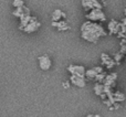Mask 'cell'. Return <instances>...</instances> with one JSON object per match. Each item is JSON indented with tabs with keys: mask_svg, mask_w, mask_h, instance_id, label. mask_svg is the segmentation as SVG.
Returning a JSON list of instances; mask_svg holds the SVG:
<instances>
[{
	"mask_svg": "<svg viewBox=\"0 0 126 117\" xmlns=\"http://www.w3.org/2000/svg\"><path fill=\"white\" fill-rule=\"evenodd\" d=\"M81 32H82L83 39L89 42H92V43H96L101 37L106 35L104 28L101 24L92 21L84 22L82 24V27H81Z\"/></svg>",
	"mask_w": 126,
	"mask_h": 117,
	"instance_id": "6da1fadb",
	"label": "cell"
},
{
	"mask_svg": "<svg viewBox=\"0 0 126 117\" xmlns=\"http://www.w3.org/2000/svg\"><path fill=\"white\" fill-rule=\"evenodd\" d=\"M85 18H86L89 21H105L106 20V17H105L104 12L102 11V9H93L91 10L89 13L85 15Z\"/></svg>",
	"mask_w": 126,
	"mask_h": 117,
	"instance_id": "7a4b0ae2",
	"label": "cell"
},
{
	"mask_svg": "<svg viewBox=\"0 0 126 117\" xmlns=\"http://www.w3.org/2000/svg\"><path fill=\"white\" fill-rule=\"evenodd\" d=\"M67 71L71 73V75H76L80 77H85V67L82 65H74V64H70L67 66Z\"/></svg>",
	"mask_w": 126,
	"mask_h": 117,
	"instance_id": "3957f363",
	"label": "cell"
},
{
	"mask_svg": "<svg viewBox=\"0 0 126 117\" xmlns=\"http://www.w3.org/2000/svg\"><path fill=\"white\" fill-rule=\"evenodd\" d=\"M82 6L86 11H91L93 9H102L103 6L97 0H82Z\"/></svg>",
	"mask_w": 126,
	"mask_h": 117,
	"instance_id": "277c9868",
	"label": "cell"
},
{
	"mask_svg": "<svg viewBox=\"0 0 126 117\" xmlns=\"http://www.w3.org/2000/svg\"><path fill=\"white\" fill-rule=\"evenodd\" d=\"M38 60H39V66L41 70H43V71H48L49 69L51 67V58H49V55L44 54V55H41V57L38 58Z\"/></svg>",
	"mask_w": 126,
	"mask_h": 117,
	"instance_id": "5b68a950",
	"label": "cell"
},
{
	"mask_svg": "<svg viewBox=\"0 0 126 117\" xmlns=\"http://www.w3.org/2000/svg\"><path fill=\"white\" fill-rule=\"evenodd\" d=\"M109 31L110 34H118L121 32V28H122V23L117 22L116 20H111L109 22Z\"/></svg>",
	"mask_w": 126,
	"mask_h": 117,
	"instance_id": "8992f818",
	"label": "cell"
},
{
	"mask_svg": "<svg viewBox=\"0 0 126 117\" xmlns=\"http://www.w3.org/2000/svg\"><path fill=\"white\" fill-rule=\"evenodd\" d=\"M101 60H102V64H104L105 66H106V69H109V70H111L112 67L116 64L114 58H112L110 55H107L106 53H102V54H101Z\"/></svg>",
	"mask_w": 126,
	"mask_h": 117,
	"instance_id": "52a82bcc",
	"label": "cell"
},
{
	"mask_svg": "<svg viewBox=\"0 0 126 117\" xmlns=\"http://www.w3.org/2000/svg\"><path fill=\"white\" fill-rule=\"evenodd\" d=\"M70 82H71L73 85L78 86V87H84L85 85H86L85 77H80V76H76V75H71V77H70Z\"/></svg>",
	"mask_w": 126,
	"mask_h": 117,
	"instance_id": "ba28073f",
	"label": "cell"
},
{
	"mask_svg": "<svg viewBox=\"0 0 126 117\" xmlns=\"http://www.w3.org/2000/svg\"><path fill=\"white\" fill-rule=\"evenodd\" d=\"M116 78H117V74L116 73H111L109 74V75H106V77H105L104 82H103V84L105 85V86H110L113 88L114 86H115V81Z\"/></svg>",
	"mask_w": 126,
	"mask_h": 117,
	"instance_id": "9c48e42d",
	"label": "cell"
},
{
	"mask_svg": "<svg viewBox=\"0 0 126 117\" xmlns=\"http://www.w3.org/2000/svg\"><path fill=\"white\" fill-rule=\"evenodd\" d=\"M40 26H41V23H40L39 21L30 22V23H29L28 26H27L26 28L23 29V31H24V32H27V33H31V32H34V31H37L38 29L40 28Z\"/></svg>",
	"mask_w": 126,
	"mask_h": 117,
	"instance_id": "30bf717a",
	"label": "cell"
},
{
	"mask_svg": "<svg viewBox=\"0 0 126 117\" xmlns=\"http://www.w3.org/2000/svg\"><path fill=\"white\" fill-rule=\"evenodd\" d=\"M62 13L63 11H61L60 9H55L54 11H53V13L51 15V20H52V22H59L61 21V18H62Z\"/></svg>",
	"mask_w": 126,
	"mask_h": 117,
	"instance_id": "8fae6325",
	"label": "cell"
},
{
	"mask_svg": "<svg viewBox=\"0 0 126 117\" xmlns=\"http://www.w3.org/2000/svg\"><path fill=\"white\" fill-rule=\"evenodd\" d=\"M94 92H95L96 95L101 96L104 93V84H102V83H96L95 86H94Z\"/></svg>",
	"mask_w": 126,
	"mask_h": 117,
	"instance_id": "7c38bea8",
	"label": "cell"
},
{
	"mask_svg": "<svg viewBox=\"0 0 126 117\" xmlns=\"http://www.w3.org/2000/svg\"><path fill=\"white\" fill-rule=\"evenodd\" d=\"M113 95H114V98H115L116 103H121V102H123V101H125V95L123 93H121V92H118V91L114 92Z\"/></svg>",
	"mask_w": 126,
	"mask_h": 117,
	"instance_id": "4fadbf2b",
	"label": "cell"
},
{
	"mask_svg": "<svg viewBox=\"0 0 126 117\" xmlns=\"http://www.w3.org/2000/svg\"><path fill=\"white\" fill-rule=\"evenodd\" d=\"M96 75H97V73L95 72V70H94V69L86 70V72H85V76H86L87 78H90V80H92V78H95Z\"/></svg>",
	"mask_w": 126,
	"mask_h": 117,
	"instance_id": "5bb4252c",
	"label": "cell"
},
{
	"mask_svg": "<svg viewBox=\"0 0 126 117\" xmlns=\"http://www.w3.org/2000/svg\"><path fill=\"white\" fill-rule=\"evenodd\" d=\"M24 13V7H21V8H17L15 11L12 12V15L15 17H18V18H21V15Z\"/></svg>",
	"mask_w": 126,
	"mask_h": 117,
	"instance_id": "9a60e30c",
	"label": "cell"
},
{
	"mask_svg": "<svg viewBox=\"0 0 126 117\" xmlns=\"http://www.w3.org/2000/svg\"><path fill=\"white\" fill-rule=\"evenodd\" d=\"M120 52L125 55V60H126V39H122V41H121V51Z\"/></svg>",
	"mask_w": 126,
	"mask_h": 117,
	"instance_id": "2e32d148",
	"label": "cell"
},
{
	"mask_svg": "<svg viewBox=\"0 0 126 117\" xmlns=\"http://www.w3.org/2000/svg\"><path fill=\"white\" fill-rule=\"evenodd\" d=\"M12 6L15 7L16 9H17V8H21V7H24V1H23V0H13Z\"/></svg>",
	"mask_w": 126,
	"mask_h": 117,
	"instance_id": "e0dca14e",
	"label": "cell"
},
{
	"mask_svg": "<svg viewBox=\"0 0 126 117\" xmlns=\"http://www.w3.org/2000/svg\"><path fill=\"white\" fill-rule=\"evenodd\" d=\"M52 26L55 27V28L60 29V28H63V27L67 26L66 21H64V20H62V21H59V22H52Z\"/></svg>",
	"mask_w": 126,
	"mask_h": 117,
	"instance_id": "ac0fdd59",
	"label": "cell"
},
{
	"mask_svg": "<svg viewBox=\"0 0 126 117\" xmlns=\"http://www.w3.org/2000/svg\"><path fill=\"white\" fill-rule=\"evenodd\" d=\"M105 77H106V74L103 72V73H101V74H97L96 75V77H95V81L97 83H103L104 82V80H105Z\"/></svg>",
	"mask_w": 126,
	"mask_h": 117,
	"instance_id": "d6986e66",
	"label": "cell"
},
{
	"mask_svg": "<svg viewBox=\"0 0 126 117\" xmlns=\"http://www.w3.org/2000/svg\"><path fill=\"white\" fill-rule=\"evenodd\" d=\"M123 57H124V54H122L121 52H118V53H116L115 55H114V61L116 62V64H120V62H121V60L123 58Z\"/></svg>",
	"mask_w": 126,
	"mask_h": 117,
	"instance_id": "ffe728a7",
	"label": "cell"
},
{
	"mask_svg": "<svg viewBox=\"0 0 126 117\" xmlns=\"http://www.w3.org/2000/svg\"><path fill=\"white\" fill-rule=\"evenodd\" d=\"M94 70H95V72L97 74H101V73H103V67L102 66H95V67H93Z\"/></svg>",
	"mask_w": 126,
	"mask_h": 117,
	"instance_id": "44dd1931",
	"label": "cell"
},
{
	"mask_svg": "<svg viewBox=\"0 0 126 117\" xmlns=\"http://www.w3.org/2000/svg\"><path fill=\"white\" fill-rule=\"evenodd\" d=\"M59 31H65V30H70V26H65V27H63V28H60V29H58Z\"/></svg>",
	"mask_w": 126,
	"mask_h": 117,
	"instance_id": "7402d4cb",
	"label": "cell"
},
{
	"mask_svg": "<svg viewBox=\"0 0 126 117\" xmlns=\"http://www.w3.org/2000/svg\"><path fill=\"white\" fill-rule=\"evenodd\" d=\"M63 87H64V88H69L70 87V82L69 81H66V82L63 83Z\"/></svg>",
	"mask_w": 126,
	"mask_h": 117,
	"instance_id": "603a6c76",
	"label": "cell"
},
{
	"mask_svg": "<svg viewBox=\"0 0 126 117\" xmlns=\"http://www.w3.org/2000/svg\"><path fill=\"white\" fill-rule=\"evenodd\" d=\"M113 107H114V109H118L120 108V104H118V103H115V104L113 105Z\"/></svg>",
	"mask_w": 126,
	"mask_h": 117,
	"instance_id": "cb8c5ba5",
	"label": "cell"
},
{
	"mask_svg": "<svg viewBox=\"0 0 126 117\" xmlns=\"http://www.w3.org/2000/svg\"><path fill=\"white\" fill-rule=\"evenodd\" d=\"M62 18H63V19H65V18H66V15H65V13H64V12H63V13H62Z\"/></svg>",
	"mask_w": 126,
	"mask_h": 117,
	"instance_id": "d4e9b609",
	"label": "cell"
},
{
	"mask_svg": "<svg viewBox=\"0 0 126 117\" xmlns=\"http://www.w3.org/2000/svg\"><path fill=\"white\" fill-rule=\"evenodd\" d=\"M86 117H94V115H87Z\"/></svg>",
	"mask_w": 126,
	"mask_h": 117,
	"instance_id": "484cf974",
	"label": "cell"
},
{
	"mask_svg": "<svg viewBox=\"0 0 126 117\" xmlns=\"http://www.w3.org/2000/svg\"><path fill=\"white\" fill-rule=\"evenodd\" d=\"M124 13H125V15H126V8H125V11H124Z\"/></svg>",
	"mask_w": 126,
	"mask_h": 117,
	"instance_id": "4316f807",
	"label": "cell"
}]
</instances>
